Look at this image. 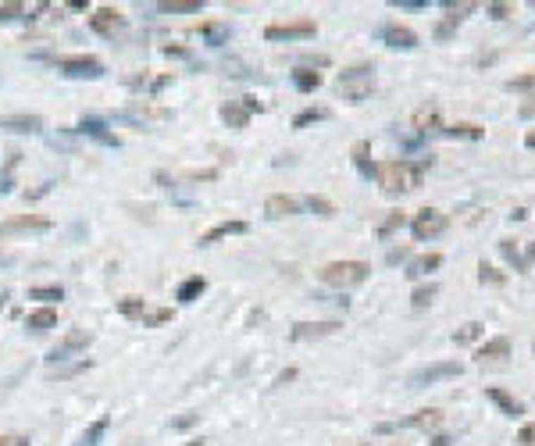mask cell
Here are the masks:
<instances>
[{
  "label": "cell",
  "instance_id": "1",
  "mask_svg": "<svg viewBox=\"0 0 535 446\" xmlns=\"http://www.w3.org/2000/svg\"><path fill=\"white\" fill-rule=\"evenodd\" d=\"M432 157H421V161H407V157H400V161H382L379 168H374V179H379V186L386 190V193H410V190H417L421 186V179H424V172L432 168Z\"/></svg>",
  "mask_w": 535,
  "mask_h": 446
},
{
  "label": "cell",
  "instance_id": "2",
  "mask_svg": "<svg viewBox=\"0 0 535 446\" xmlns=\"http://www.w3.org/2000/svg\"><path fill=\"white\" fill-rule=\"evenodd\" d=\"M371 275V264L367 261H329L325 268L317 271V278L332 290H350V286H360L364 278Z\"/></svg>",
  "mask_w": 535,
  "mask_h": 446
},
{
  "label": "cell",
  "instance_id": "3",
  "mask_svg": "<svg viewBox=\"0 0 535 446\" xmlns=\"http://www.w3.org/2000/svg\"><path fill=\"white\" fill-rule=\"evenodd\" d=\"M371 89H374V61H360V65L339 72V93H343L350 104L367 100Z\"/></svg>",
  "mask_w": 535,
  "mask_h": 446
},
{
  "label": "cell",
  "instance_id": "4",
  "mask_svg": "<svg viewBox=\"0 0 535 446\" xmlns=\"http://www.w3.org/2000/svg\"><path fill=\"white\" fill-rule=\"evenodd\" d=\"M446 225H450V218H446L439 207H421V211L410 218V236H414L417 243H424V240L443 236Z\"/></svg>",
  "mask_w": 535,
  "mask_h": 446
},
{
  "label": "cell",
  "instance_id": "5",
  "mask_svg": "<svg viewBox=\"0 0 535 446\" xmlns=\"http://www.w3.org/2000/svg\"><path fill=\"white\" fill-rule=\"evenodd\" d=\"M439 425H443V411L439 407H424V411H417L410 418H400V421H379V425H374V432H379V435H389L396 428H421V432H428V428H439Z\"/></svg>",
  "mask_w": 535,
  "mask_h": 446
},
{
  "label": "cell",
  "instance_id": "6",
  "mask_svg": "<svg viewBox=\"0 0 535 446\" xmlns=\"http://www.w3.org/2000/svg\"><path fill=\"white\" fill-rule=\"evenodd\" d=\"M460 371H464L460 361H436V364H424V368H417V371L410 375V389L436 385V382H443V378H457Z\"/></svg>",
  "mask_w": 535,
  "mask_h": 446
},
{
  "label": "cell",
  "instance_id": "7",
  "mask_svg": "<svg viewBox=\"0 0 535 446\" xmlns=\"http://www.w3.org/2000/svg\"><path fill=\"white\" fill-rule=\"evenodd\" d=\"M317 32V25L310 18H296V22H272L264 29V39L282 43V39H310Z\"/></svg>",
  "mask_w": 535,
  "mask_h": 446
},
{
  "label": "cell",
  "instance_id": "8",
  "mask_svg": "<svg viewBox=\"0 0 535 446\" xmlns=\"http://www.w3.org/2000/svg\"><path fill=\"white\" fill-rule=\"evenodd\" d=\"M58 72H65L68 79H100L103 65L89 54H72V58H58Z\"/></svg>",
  "mask_w": 535,
  "mask_h": 446
},
{
  "label": "cell",
  "instance_id": "9",
  "mask_svg": "<svg viewBox=\"0 0 535 446\" xmlns=\"http://www.w3.org/2000/svg\"><path fill=\"white\" fill-rule=\"evenodd\" d=\"M93 343V336L86 328H72V332H65V340L54 347L50 354H46V364H61V361H68L72 354H79V350H86Z\"/></svg>",
  "mask_w": 535,
  "mask_h": 446
},
{
  "label": "cell",
  "instance_id": "10",
  "mask_svg": "<svg viewBox=\"0 0 535 446\" xmlns=\"http://www.w3.org/2000/svg\"><path fill=\"white\" fill-rule=\"evenodd\" d=\"M471 11H478V4H457V8H450V15L436 22L432 36H436L439 43H450V39L457 36V29H460V25L467 22V15H471Z\"/></svg>",
  "mask_w": 535,
  "mask_h": 446
},
{
  "label": "cell",
  "instance_id": "11",
  "mask_svg": "<svg viewBox=\"0 0 535 446\" xmlns=\"http://www.w3.org/2000/svg\"><path fill=\"white\" fill-rule=\"evenodd\" d=\"M339 328H343V321H296L289 328V340L307 343V340H321V336H336Z\"/></svg>",
  "mask_w": 535,
  "mask_h": 446
},
{
  "label": "cell",
  "instance_id": "12",
  "mask_svg": "<svg viewBox=\"0 0 535 446\" xmlns=\"http://www.w3.org/2000/svg\"><path fill=\"white\" fill-rule=\"evenodd\" d=\"M50 229V218L43 214H22V218H8L0 225V236H18V233H46Z\"/></svg>",
  "mask_w": 535,
  "mask_h": 446
},
{
  "label": "cell",
  "instance_id": "13",
  "mask_svg": "<svg viewBox=\"0 0 535 446\" xmlns=\"http://www.w3.org/2000/svg\"><path fill=\"white\" fill-rule=\"evenodd\" d=\"M122 22H125V15L118 8H96L89 15V29L96 36H115V29H122Z\"/></svg>",
  "mask_w": 535,
  "mask_h": 446
},
{
  "label": "cell",
  "instance_id": "14",
  "mask_svg": "<svg viewBox=\"0 0 535 446\" xmlns=\"http://www.w3.org/2000/svg\"><path fill=\"white\" fill-rule=\"evenodd\" d=\"M393 50H414L417 47V32L410 29V25H400V22H389V25H382V32H379Z\"/></svg>",
  "mask_w": 535,
  "mask_h": 446
},
{
  "label": "cell",
  "instance_id": "15",
  "mask_svg": "<svg viewBox=\"0 0 535 446\" xmlns=\"http://www.w3.org/2000/svg\"><path fill=\"white\" fill-rule=\"evenodd\" d=\"M264 214L268 218H293V214H300V200L296 197H286V193H272L264 200Z\"/></svg>",
  "mask_w": 535,
  "mask_h": 446
},
{
  "label": "cell",
  "instance_id": "16",
  "mask_svg": "<svg viewBox=\"0 0 535 446\" xmlns=\"http://www.w3.org/2000/svg\"><path fill=\"white\" fill-rule=\"evenodd\" d=\"M486 397L507 414V418H524V404L517 400V397H510L507 389H500V385H486Z\"/></svg>",
  "mask_w": 535,
  "mask_h": 446
},
{
  "label": "cell",
  "instance_id": "17",
  "mask_svg": "<svg viewBox=\"0 0 535 446\" xmlns=\"http://www.w3.org/2000/svg\"><path fill=\"white\" fill-rule=\"evenodd\" d=\"M243 233H250V225L246 221H218L214 229H207L203 236H200V247H210V243H218V240H225V236H243Z\"/></svg>",
  "mask_w": 535,
  "mask_h": 446
},
{
  "label": "cell",
  "instance_id": "18",
  "mask_svg": "<svg viewBox=\"0 0 535 446\" xmlns=\"http://www.w3.org/2000/svg\"><path fill=\"white\" fill-rule=\"evenodd\" d=\"M79 132L89 136V140H96L100 147H122V140L107 129L103 122H96V118H82V122H79Z\"/></svg>",
  "mask_w": 535,
  "mask_h": 446
},
{
  "label": "cell",
  "instance_id": "19",
  "mask_svg": "<svg viewBox=\"0 0 535 446\" xmlns=\"http://www.w3.org/2000/svg\"><path fill=\"white\" fill-rule=\"evenodd\" d=\"M474 357L482 364H486V361H503V357H510V340L507 336H493V340H486L474 350Z\"/></svg>",
  "mask_w": 535,
  "mask_h": 446
},
{
  "label": "cell",
  "instance_id": "20",
  "mask_svg": "<svg viewBox=\"0 0 535 446\" xmlns=\"http://www.w3.org/2000/svg\"><path fill=\"white\" fill-rule=\"evenodd\" d=\"M0 129H8V132H39L43 118L39 115H8V118H0Z\"/></svg>",
  "mask_w": 535,
  "mask_h": 446
},
{
  "label": "cell",
  "instance_id": "21",
  "mask_svg": "<svg viewBox=\"0 0 535 446\" xmlns=\"http://www.w3.org/2000/svg\"><path fill=\"white\" fill-rule=\"evenodd\" d=\"M350 157H353L357 172H360L364 179H371V175H374V168H379V164L371 161V143H367V140H357V143H353V150H350Z\"/></svg>",
  "mask_w": 535,
  "mask_h": 446
},
{
  "label": "cell",
  "instance_id": "22",
  "mask_svg": "<svg viewBox=\"0 0 535 446\" xmlns=\"http://www.w3.org/2000/svg\"><path fill=\"white\" fill-rule=\"evenodd\" d=\"M222 118L229 122V129H246V125H250V111H246L243 100H229V104L222 107Z\"/></svg>",
  "mask_w": 535,
  "mask_h": 446
},
{
  "label": "cell",
  "instance_id": "23",
  "mask_svg": "<svg viewBox=\"0 0 535 446\" xmlns=\"http://www.w3.org/2000/svg\"><path fill=\"white\" fill-rule=\"evenodd\" d=\"M203 290H207V278H203V275H189L186 283L175 290V300H179V304H193V300H200Z\"/></svg>",
  "mask_w": 535,
  "mask_h": 446
},
{
  "label": "cell",
  "instance_id": "24",
  "mask_svg": "<svg viewBox=\"0 0 535 446\" xmlns=\"http://www.w3.org/2000/svg\"><path fill=\"white\" fill-rule=\"evenodd\" d=\"M443 264V254H421V257H414L410 264H407V278H421V275H428V271H436Z\"/></svg>",
  "mask_w": 535,
  "mask_h": 446
},
{
  "label": "cell",
  "instance_id": "25",
  "mask_svg": "<svg viewBox=\"0 0 535 446\" xmlns=\"http://www.w3.org/2000/svg\"><path fill=\"white\" fill-rule=\"evenodd\" d=\"M54 325H58V311H54V307L29 311V318H25V328H32V332H46V328H54Z\"/></svg>",
  "mask_w": 535,
  "mask_h": 446
},
{
  "label": "cell",
  "instance_id": "26",
  "mask_svg": "<svg viewBox=\"0 0 535 446\" xmlns=\"http://www.w3.org/2000/svg\"><path fill=\"white\" fill-rule=\"evenodd\" d=\"M200 32H203V39H207L210 47H222V43H229V39H232L229 22H203V25H200Z\"/></svg>",
  "mask_w": 535,
  "mask_h": 446
},
{
  "label": "cell",
  "instance_id": "27",
  "mask_svg": "<svg viewBox=\"0 0 535 446\" xmlns=\"http://www.w3.org/2000/svg\"><path fill=\"white\" fill-rule=\"evenodd\" d=\"M160 15H196L203 11V0H165V4H157Z\"/></svg>",
  "mask_w": 535,
  "mask_h": 446
},
{
  "label": "cell",
  "instance_id": "28",
  "mask_svg": "<svg viewBox=\"0 0 535 446\" xmlns=\"http://www.w3.org/2000/svg\"><path fill=\"white\" fill-rule=\"evenodd\" d=\"M414 129H417V132H443V125H439V115H436V107H421L417 115H414Z\"/></svg>",
  "mask_w": 535,
  "mask_h": 446
},
{
  "label": "cell",
  "instance_id": "29",
  "mask_svg": "<svg viewBox=\"0 0 535 446\" xmlns=\"http://www.w3.org/2000/svg\"><path fill=\"white\" fill-rule=\"evenodd\" d=\"M146 300H136V297H125V300H118V314L122 318H129V321H143L146 318Z\"/></svg>",
  "mask_w": 535,
  "mask_h": 446
},
{
  "label": "cell",
  "instance_id": "30",
  "mask_svg": "<svg viewBox=\"0 0 535 446\" xmlns=\"http://www.w3.org/2000/svg\"><path fill=\"white\" fill-rule=\"evenodd\" d=\"M107 425H111V418H107V414H103V418H96V421H93V425L82 432V439H79L75 446H100V439H103Z\"/></svg>",
  "mask_w": 535,
  "mask_h": 446
},
{
  "label": "cell",
  "instance_id": "31",
  "mask_svg": "<svg viewBox=\"0 0 535 446\" xmlns=\"http://www.w3.org/2000/svg\"><path fill=\"white\" fill-rule=\"evenodd\" d=\"M293 86H296L300 93H314V89L321 86V72H310V68H296V72H293Z\"/></svg>",
  "mask_w": 535,
  "mask_h": 446
},
{
  "label": "cell",
  "instance_id": "32",
  "mask_svg": "<svg viewBox=\"0 0 535 446\" xmlns=\"http://www.w3.org/2000/svg\"><path fill=\"white\" fill-rule=\"evenodd\" d=\"M482 332H486V325H482V321H467V325H460V328L453 332V343H457V347H467V343H474V340L482 336Z\"/></svg>",
  "mask_w": 535,
  "mask_h": 446
},
{
  "label": "cell",
  "instance_id": "33",
  "mask_svg": "<svg viewBox=\"0 0 535 446\" xmlns=\"http://www.w3.org/2000/svg\"><path fill=\"white\" fill-rule=\"evenodd\" d=\"M29 300H39V304H58V300H65V290L61 286H32L29 290Z\"/></svg>",
  "mask_w": 535,
  "mask_h": 446
},
{
  "label": "cell",
  "instance_id": "34",
  "mask_svg": "<svg viewBox=\"0 0 535 446\" xmlns=\"http://www.w3.org/2000/svg\"><path fill=\"white\" fill-rule=\"evenodd\" d=\"M443 136L450 140H482V125H471V122H457V125H446Z\"/></svg>",
  "mask_w": 535,
  "mask_h": 446
},
{
  "label": "cell",
  "instance_id": "35",
  "mask_svg": "<svg viewBox=\"0 0 535 446\" xmlns=\"http://www.w3.org/2000/svg\"><path fill=\"white\" fill-rule=\"evenodd\" d=\"M325 118H329V107H307V111H300V115L293 118V129H307V125L325 122Z\"/></svg>",
  "mask_w": 535,
  "mask_h": 446
},
{
  "label": "cell",
  "instance_id": "36",
  "mask_svg": "<svg viewBox=\"0 0 535 446\" xmlns=\"http://www.w3.org/2000/svg\"><path fill=\"white\" fill-rule=\"evenodd\" d=\"M478 283H482V286H503L507 275H503L500 268H493L489 261H482V264H478Z\"/></svg>",
  "mask_w": 535,
  "mask_h": 446
},
{
  "label": "cell",
  "instance_id": "37",
  "mask_svg": "<svg viewBox=\"0 0 535 446\" xmlns=\"http://www.w3.org/2000/svg\"><path fill=\"white\" fill-rule=\"evenodd\" d=\"M436 293H439V286H436V283H428V286H417V290L410 293V307H414V311L428 307V304L436 300Z\"/></svg>",
  "mask_w": 535,
  "mask_h": 446
},
{
  "label": "cell",
  "instance_id": "38",
  "mask_svg": "<svg viewBox=\"0 0 535 446\" xmlns=\"http://www.w3.org/2000/svg\"><path fill=\"white\" fill-rule=\"evenodd\" d=\"M400 225H407V214H403V211H389V218L379 225V240H389Z\"/></svg>",
  "mask_w": 535,
  "mask_h": 446
},
{
  "label": "cell",
  "instance_id": "39",
  "mask_svg": "<svg viewBox=\"0 0 535 446\" xmlns=\"http://www.w3.org/2000/svg\"><path fill=\"white\" fill-rule=\"evenodd\" d=\"M500 254L514 264V271H528V264H524V257H521V250L510 243V240H500Z\"/></svg>",
  "mask_w": 535,
  "mask_h": 446
},
{
  "label": "cell",
  "instance_id": "40",
  "mask_svg": "<svg viewBox=\"0 0 535 446\" xmlns=\"http://www.w3.org/2000/svg\"><path fill=\"white\" fill-rule=\"evenodd\" d=\"M89 368H93V361H89V357H82V361L68 364V368H58V371H50V378H75V375H82V371H89Z\"/></svg>",
  "mask_w": 535,
  "mask_h": 446
},
{
  "label": "cell",
  "instance_id": "41",
  "mask_svg": "<svg viewBox=\"0 0 535 446\" xmlns=\"http://www.w3.org/2000/svg\"><path fill=\"white\" fill-rule=\"evenodd\" d=\"M172 318H175V311H172V307H157V311H146L143 325H146V328H157V325H168Z\"/></svg>",
  "mask_w": 535,
  "mask_h": 446
},
{
  "label": "cell",
  "instance_id": "42",
  "mask_svg": "<svg viewBox=\"0 0 535 446\" xmlns=\"http://www.w3.org/2000/svg\"><path fill=\"white\" fill-rule=\"evenodd\" d=\"M307 207H310L314 214H321V218H332V214H336V204L325 200V197H307Z\"/></svg>",
  "mask_w": 535,
  "mask_h": 446
},
{
  "label": "cell",
  "instance_id": "43",
  "mask_svg": "<svg viewBox=\"0 0 535 446\" xmlns=\"http://www.w3.org/2000/svg\"><path fill=\"white\" fill-rule=\"evenodd\" d=\"M507 89H510V93H531V97H535V75H517V79L507 82Z\"/></svg>",
  "mask_w": 535,
  "mask_h": 446
},
{
  "label": "cell",
  "instance_id": "44",
  "mask_svg": "<svg viewBox=\"0 0 535 446\" xmlns=\"http://www.w3.org/2000/svg\"><path fill=\"white\" fill-rule=\"evenodd\" d=\"M514 446H535V421H524V425H521Z\"/></svg>",
  "mask_w": 535,
  "mask_h": 446
},
{
  "label": "cell",
  "instance_id": "45",
  "mask_svg": "<svg viewBox=\"0 0 535 446\" xmlns=\"http://www.w3.org/2000/svg\"><path fill=\"white\" fill-rule=\"evenodd\" d=\"M310 65H314V68H325V65H329V58H325V54H303L296 68H310Z\"/></svg>",
  "mask_w": 535,
  "mask_h": 446
},
{
  "label": "cell",
  "instance_id": "46",
  "mask_svg": "<svg viewBox=\"0 0 535 446\" xmlns=\"http://www.w3.org/2000/svg\"><path fill=\"white\" fill-rule=\"evenodd\" d=\"M18 15H25V4H0V22H15Z\"/></svg>",
  "mask_w": 535,
  "mask_h": 446
},
{
  "label": "cell",
  "instance_id": "47",
  "mask_svg": "<svg viewBox=\"0 0 535 446\" xmlns=\"http://www.w3.org/2000/svg\"><path fill=\"white\" fill-rule=\"evenodd\" d=\"M486 11H489V18H496V22H503V18H510V15H514V8H510V4H486Z\"/></svg>",
  "mask_w": 535,
  "mask_h": 446
},
{
  "label": "cell",
  "instance_id": "48",
  "mask_svg": "<svg viewBox=\"0 0 535 446\" xmlns=\"http://www.w3.org/2000/svg\"><path fill=\"white\" fill-rule=\"evenodd\" d=\"M189 182H210V179H218V172L214 168H203V172H186Z\"/></svg>",
  "mask_w": 535,
  "mask_h": 446
},
{
  "label": "cell",
  "instance_id": "49",
  "mask_svg": "<svg viewBox=\"0 0 535 446\" xmlns=\"http://www.w3.org/2000/svg\"><path fill=\"white\" fill-rule=\"evenodd\" d=\"M393 8H403V11H421V8H428V0H393Z\"/></svg>",
  "mask_w": 535,
  "mask_h": 446
},
{
  "label": "cell",
  "instance_id": "50",
  "mask_svg": "<svg viewBox=\"0 0 535 446\" xmlns=\"http://www.w3.org/2000/svg\"><path fill=\"white\" fill-rule=\"evenodd\" d=\"M0 446H29L25 435H0Z\"/></svg>",
  "mask_w": 535,
  "mask_h": 446
},
{
  "label": "cell",
  "instance_id": "51",
  "mask_svg": "<svg viewBox=\"0 0 535 446\" xmlns=\"http://www.w3.org/2000/svg\"><path fill=\"white\" fill-rule=\"evenodd\" d=\"M293 378H296V368H286V371L275 375V385H286V382H293Z\"/></svg>",
  "mask_w": 535,
  "mask_h": 446
},
{
  "label": "cell",
  "instance_id": "52",
  "mask_svg": "<svg viewBox=\"0 0 535 446\" xmlns=\"http://www.w3.org/2000/svg\"><path fill=\"white\" fill-rule=\"evenodd\" d=\"M189 425H196V414H182V418L172 421V428H189Z\"/></svg>",
  "mask_w": 535,
  "mask_h": 446
},
{
  "label": "cell",
  "instance_id": "53",
  "mask_svg": "<svg viewBox=\"0 0 535 446\" xmlns=\"http://www.w3.org/2000/svg\"><path fill=\"white\" fill-rule=\"evenodd\" d=\"M243 104H246V111H250V115H257V111H264V104H260L257 97H243Z\"/></svg>",
  "mask_w": 535,
  "mask_h": 446
},
{
  "label": "cell",
  "instance_id": "54",
  "mask_svg": "<svg viewBox=\"0 0 535 446\" xmlns=\"http://www.w3.org/2000/svg\"><path fill=\"white\" fill-rule=\"evenodd\" d=\"M403 257H407V247H400V250H389V257H386V261H389V264H400Z\"/></svg>",
  "mask_w": 535,
  "mask_h": 446
},
{
  "label": "cell",
  "instance_id": "55",
  "mask_svg": "<svg viewBox=\"0 0 535 446\" xmlns=\"http://www.w3.org/2000/svg\"><path fill=\"white\" fill-rule=\"evenodd\" d=\"M432 446H453V435H436Z\"/></svg>",
  "mask_w": 535,
  "mask_h": 446
},
{
  "label": "cell",
  "instance_id": "56",
  "mask_svg": "<svg viewBox=\"0 0 535 446\" xmlns=\"http://www.w3.org/2000/svg\"><path fill=\"white\" fill-rule=\"evenodd\" d=\"M165 54L172 58V54H179V58H189V50H182V47H165Z\"/></svg>",
  "mask_w": 535,
  "mask_h": 446
},
{
  "label": "cell",
  "instance_id": "57",
  "mask_svg": "<svg viewBox=\"0 0 535 446\" xmlns=\"http://www.w3.org/2000/svg\"><path fill=\"white\" fill-rule=\"evenodd\" d=\"M524 218H528V207H517V211L510 214V221H524Z\"/></svg>",
  "mask_w": 535,
  "mask_h": 446
},
{
  "label": "cell",
  "instance_id": "58",
  "mask_svg": "<svg viewBox=\"0 0 535 446\" xmlns=\"http://www.w3.org/2000/svg\"><path fill=\"white\" fill-rule=\"evenodd\" d=\"M11 190V175H0V193H8Z\"/></svg>",
  "mask_w": 535,
  "mask_h": 446
},
{
  "label": "cell",
  "instance_id": "59",
  "mask_svg": "<svg viewBox=\"0 0 535 446\" xmlns=\"http://www.w3.org/2000/svg\"><path fill=\"white\" fill-rule=\"evenodd\" d=\"M524 147H528V150H535V129H531V132H524Z\"/></svg>",
  "mask_w": 535,
  "mask_h": 446
},
{
  "label": "cell",
  "instance_id": "60",
  "mask_svg": "<svg viewBox=\"0 0 535 446\" xmlns=\"http://www.w3.org/2000/svg\"><path fill=\"white\" fill-rule=\"evenodd\" d=\"M524 264H535V243H528V254H524Z\"/></svg>",
  "mask_w": 535,
  "mask_h": 446
},
{
  "label": "cell",
  "instance_id": "61",
  "mask_svg": "<svg viewBox=\"0 0 535 446\" xmlns=\"http://www.w3.org/2000/svg\"><path fill=\"white\" fill-rule=\"evenodd\" d=\"M182 446H203V439H189V442H182Z\"/></svg>",
  "mask_w": 535,
  "mask_h": 446
},
{
  "label": "cell",
  "instance_id": "62",
  "mask_svg": "<svg viewBox=\"0 0 535 446\" xmlns=\"http://www.w3.org/2000/svg\"><path fill=\"white\" fill-rule=\"evenodd\" d=\"M4 304H8V293H0V311H4Z\"/></svg>",
  "mask_w": 535,
  "mask_h": 446
},
{
  "label": "cell",
  "instance_id": "63",
  "mask_svg": "<svg viewBox=\"0 0 535 446\" xmlns=\"http://www.w3.org/2000/svg\"><path fill=\"white\" fill-rule=\"evenodd\" d=\"M360 446H371V442H360Z\"/></svg>",
  "mask_w": 535,
  "mask_h": 446
},
{
  "label": "cell",
  "instance_id": "64",
  "mask_svg": "<svg viewBox=\"0 0 535 446\" xmlns=\"http://www.w3.org/2000/svg\"><path fill=\"white\" fill-rule=\"evenodd\" d=\"M531 350H535V343H531Z\"/></svg>",
  "mask_w": 535,
  "mask_h": 446
}]
</instances>
